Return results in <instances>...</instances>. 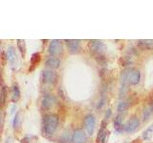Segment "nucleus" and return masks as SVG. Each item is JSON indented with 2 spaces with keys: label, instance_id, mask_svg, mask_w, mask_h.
<instances>
[{
  "label": "nucleus",
  "instance_id": "nucleus-1",
  "mask_svg": "<svg viewBox=\"0 0 153 143\" xmlns=\"http://www.w3.org/2000/svg\"><path fill=\"white\" fill-rule=\"evenodd\" d=\"M59 125V117L56 114H49L45 117L44 120V131L47 135H53L56 130V127Z\"/></svg>",
  "mask_w": 153,
  "mask_h": 143
},
{
  "label": "nucleus",
  "instance_id": "nucleus-2",
  "mask_svg": "<svg viewBox=\"0 0 153 143\" xmlns=\"http://www.w3.org/2000/svg\"><path fill=\"white\" fill-rule=\"evenodd\" d=\"M89 47L91 52L95 55H102L105 51V46L104 44L100 40H91L89 43Z\"/></svg>",
  "mask_w": 153,
  "mask_h": 143
},
{
  "label": "nucleus",
  "instance_id": "nucleus-3",
  "mask_svg": "<svg viewBox=\"0 0 153 143\" xmlns=\"http://www.w3.org/2000/svg\"><path fill=\"white\" fill-rule=\"evenodd\" d=\"M84 125H85V129L87 131L88 135H93L95 127H96V118L93 114H88L84 118Z\"/></svg>",
  "mask_w": 153,
  "mask_h": 143
},
{
  "label": "nucleus",
  "instance_id": "nucleus-4",
  "mask_svg": "<svg viewBox=\"0 0 153 143\" xmlns=\"http://www.w3.org/2000/svg\"><path fill=\"white\" fill-rule=\"evenodd\" d=\"M48 52L51 55H57L62 52V45L59 40H52L49 44Z\"/></svg>",
  "mask_w": 153,
  "mask_h": 143
},
{
  "label": "nucleus",
  "instance_id": "nucleus-5",
  "mask_svg": "<svg viewBox=\"0 0 153 143\" xmlns=\"http://www.w3.org/2000/svg\"><path fill=\"white\" fill-rule=\"evenodd\" d=\"M139 125H140V121L137 117H133L130 120H128L126 124L123 127V130L126 133H133L134 131H136Z\"/></svg>",
  "mask_w": 153,
  "mask_h": 143
},
{
  "label": "nucleus",
  "instance_id": "nucleus-6",
  "mask_svg": "<svg viewBox=\"0 0 153 143\" xmlns=\"http://www.w3.org/2000/svg\"><path fill=\"white\" fill-rule=\"evenodd\" d=\"M42 79L47 84H54L56 80V74L54 71L45 70L42 74Z\"/></svg>",
  "mask_w": 153,
  "mask_h": 143
},
{
  "label": "nucleus",
  "instance_id": "nucleus-7",
  "mask_svg": "<svg viewBox=\"0 0 153 143\" xmlns=\"http://www.w3.org/2000/svg\"><path fill=\"white\" fill-rule=\"evenodd\" d=\"M86 135L84 131L80 130H76L73 133V136H72V142L73 143H84L86 141Z\"/></svg>",
  "mask_w": 153,
  "mask_h": 143
},
{
  "label": "nucleus",
  "instance_id": "nucleus-8",
  "mask_svg": "<svg viewBox=\"0 0 153 143\" xmlns=\"http://www.w3.org/2000/svg\"><path fill=\"white\" fill-rule=\"evenodd\" d=\"M141 74L138 70H129L128 73V83L131 85H137L140 82Z\"/></svg>",
  "mask_w": 153,
  "mask_h": 143
},
{
  "label": "nucleus",
  "instance_id": "nucleus-9",
  "mask_svg": "<svg viewBox=\"0 0 153 143\" xmlns=\"http://www.w3.org/2000/svg\"><path fill=\"white\" fill-rule=\"evenodd\" d=\"M71 54H76L81 49L79 40H65Z\"/></svg>",
  "mask_w": 153,
  "mask_h": 143
},
{
  "label": "nucleus",
  "instance_id": "nucleus-10",
  "mask_svg": "<svg viewBox=\"0 0 153 143\" xmlns=\"http://www.w3.org/2000/svg\"><path fill=\"white\" fill-rule=\"evenodd\" d=\"M55 102H56V99L54 97H52L51 94H46L44 95V97L42 98V102H41L42 108L46 110L50 109L51 107L54 106Z\"/></svg>",
  "mask_w": 153,
  "mask_h": 143
},
{
  "label": "nucleus",
  "instance_id": "nucleus-11",
  "mask_svg": "<svg viewBox=\"0 0 153 143\" xmlns=\"http://www.w3.org/2000/svg\"><path fill=\"white\" fill-rule=\"evenodd\" d=\"M106 136H107V131L104 128V121H102V127H100L97 136V143H104L105 140H106Z\"/></svg>",
  "mask_w": 153,
  "mask_h": 143
},
{
  "label": "nucleus",
  "instance_id": "nucleus-12",
  "mask_svg": "<svg viewBox=\"0 0 153 143\" xmlns=\"http://www.w3.org/2000/svg\"><path fill=\"white\" fill-rule=\"evenodd\" d=\"M45 65L47 67H49V68L56 69V68H59V65H60V60L55 56H52V57H49V58L46 60Z\"/></svg>",
  "mask_w": 153,
  "mask_h": 143
},
{
  "label": "nucleus",
  "instance_id": "nucleus-13",
  "mask_svg": "<svg viewBox=\"0 0 153 143\" xmlns=\"http://www.w3.org/2000/svg\"><path fill=\"white\" fill-rule=\"evenodd\" d=\"M6 55H7V60L9 62H11V63H13L14 60H16V52L13 46H9L7 48Z\"/></svg>",
  "mask_w": 153,
  "mask_h": 143
},
{
  "label": "nucleus",
  "instance_id": "nucleus-14",
  "mask_svg": "<svg viewBox=\"0 0 153 143\" xmlns=\"http://www.w3.org/2000/svg\"><path fill=\"white\" fill-rule=\"evenodd\" d=\"M139 47L146 50H153V40L151 39H142L138 41Z\"/></svg>",
  "mask_w": 153,
  "mask_h": 143
},
{
  "label": "nucleus",
  "instance_id": "nucleus-15",
  "mask_svg": "<svg viewBox=\"0 0 153 143\" xmlns=\"http://www.w3.org/2000/svg\"><path fill=\"white\" fill-rule=\"evenodd\" d=\"M20 97V90L17 84H13V89H12V100L13 101H17Z\"/></svg>",
  "mask_w": 153,
  "mask_h": 143
},
{
  "label": "nucleus",
  "instance_id": "nucleus-16",
  "mask_svg": "<svg viewBox=\"0 0 153 143\" xmlns=\"http://www.w3.org/2000/svg\"><path fill=\"white\" fill-rule=\"evenodd\" d=\"M152 114H153V104L150 103L147 107H146L145 109H143V120H146V119H148V117H149Z\"/></svg>",
  "mask_w": 153,
  "mask_h": 143
},
{
  "label": "nucleus",
  "instance_id": "nucleus-17",
  "mask_svg": "<svg viewBox=\"0 0 153 143\" xmlns=\"http://www.w3.org/2000/svg\"><path fill=\"white\" fill-rule=\"evenodd\" d=\"M152 135H153V124H152V125H150L145 132H143V138L145 140H150L151 137H152Z\"/></svg>",
  "mask_w": 153,
  "mask_h": 143
},
{
  "label": "nucleus",
  "instance_id": "nucleus-18",
  "mask_svg": "<svg viewBox=\"0 0 153 143\" xmlns=\"http://www.w3.org/2000/svg\"><path fill=\"white\" fill-rule=\"evenodd\" d=\"M114 127H115V129H116L118 132L123 130V118H122L121 116H118L116 118H115V120H114Z\"/></svg>",
  "mask_w": 153,
  "mask_h": 143
},
{
  "label": "nucleus",
  "instance_id": "nucleus-19",
  "mask_svg": "<svg viewBox=\"0 0 153 143\" xmlns=\"http://www.w3.org/2000/svg\"><path fill=\"white\" fill-rule=\"evenodd\" d=\"M17 43V48L19 49V51H20V52L22 54V55H25L26 52V46H25V41L24 40H21V39H18L16 41Z\"/></svg>",
  "mask_w": 153,
  "mask_h": 143
},
{
  "label": "nucleus",
  "instance_id": "nucleus-20",
  "mask_svg": "<svg viewBox=\"0 0 153 143\" xmlns=\"http://www.w3.org/2000/svg\"><path fill=\"white\" fill-rule=\"evenodd\" d=\"M129 107V103L126 102V101H122V102H120L119 105H118V112H124V111H126V110L128 109Z\"/></svg>",
  "mask_w": 153,
  "mask_h": 143
},
{
  "label": "nucleus",
  "instance_id": "nucleus-21",
  "mask_svg": "<svg viewBox=\"0 0 153 143\" xmlns=\"http://www.w3.org/2000/svg\"><path fill=\"white\" fill-rule=\"evenodd\" d=\"M40 61V55L38 54V52H36V54H33L31 57V64L35 66L36 64H37L38 62Z\"/></svg>",
  "mask_w": 153,
  "mask_h": 143
},
{
  "label": "nucleus",
  "instance_id": "nucleus-22",
  "mask_svg": "<svg viewBox=\"0 0 153 143\" xmlns=\"http://www.w3.org/2000/svg\"><path fill=\"white\" fill-rule=\"evenodd\" d=\"M0 97H1V104L2 106L5 104V101H6V95H7V91H6V87L5 86H2L1 89V94H0Z\"/></svg>",
  "mask_w": 153,
  "mask_h": 143
},
{
  "label": "nucleus",
  "instance_id": "nucleus-23",
  "mask_svg": "<svg viewBox=\"0 0 153 143\" xmlns=\"http://www.w3.org/2000/svg\"><path fill=\"white\" fill-rule=\"evenodd\" d=\"M19 121H20V118H19V113H16V116L13 119V128H17L19 126Z\"/></svg>",
  "mask_w": 153,
  "mask_h": 143
},
{
  "label": "nucleus",
  "instance_id": "nucleus-24",
  "mask_svg": "<svg viewBox=\"0 0 153 143\" xmlns=\"http://www.w3.org/2000/svg\"><path fill=\"white\" fill-rule=\"evenodd\" d=\"M103 104H104V97L102 98V100L99 102V105H98V108H102L103 106Z\"/></svg>",
  "mask_w": 153,
  "mask_h": 143
},
{
  "label": "nucleus",
  "instance_id": "nucleus-25",
  "mask_svg": "<svg viewBox=\"0 0 153 143\" xmlns=\"http://www.w3.org/2000/svg\"><path fill=\"white\" fill-rule=\"evenodd\" d=\"M110 116H111V111H110V110H108L107 113H106V118H109Z\"/></svg>",
  "mask_w": 153,
  "mask_h": 143
},
{
  "label": "nucleus",
  "instance_id": "nucleus-26",
  "mask_svg": "<svg viewBox=\"0 0 153 143\" xmlns=\"http://www.w3.org/2000/svg\"><path fill=\"white\" fill-rule=\"evenodd\" d=\"M132 143H141V140L140 139H135Z\"/></svg>",
  "mask_w": 153,
  "mask_h": 143
}]
</instances>
